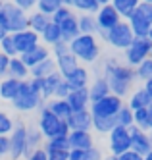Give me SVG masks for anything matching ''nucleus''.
<instances>
[{
    "mask_svg": "<svg viewBox=\"0 0 152 160\" xmlns=\"http://www.w3.org/2000/svg\"><path fill=\"white\" fill-rule=\"evenodd\" d=\"M143 89L148 93V97H150V100H152V79H148V81L143 83Z\"/></svg>",
    "mask_w": 152,
    "mask_h": 160,
    "instance_id": "obj_53",
    "label": "nucleus"
},
{
    "mask_svg": "<svg viewBox=\"0 0 152 160\" xmlns=\"http://www.w3.org/2000/svg\"><path fill=\"white\" fill-rule=\"evenodd\" d=\"M42 145H44V137L39 131V128L27 125V156L31 152H35V151H39V148H42Z\"/></svg>",
    "mask_w": 152,
    "mask_h": 160,
    "instance_id": "obj_31",
    "label": "nucleus"
},
{
    "mask_svg": "<svg viewBox=\"0 0 152 160\" xmlns=\"http://www.w3.org/2000/svg\"><path fill=\"white\" fill-rule=\"evenodd\" d=\"M89 95H91V104L96 102V100H100V98H104V97H108V95H112L108 81L102 75H98L92 83H89Z\"/></svg>",
    "mask_w": 152,
    "mask_h": 160,
    "instance_id": "obj_25",
    "label": "nucleus"
},
{
    "mask_svg": "<svg viewBox=\"0 0 152 160\" xmlns=\"http://www.w3.org/2000/svg\"><path fill=\"white\" fill-rule=\"evenodd\" d=\"M48 23H50V18L41 14V12H31L29 18H27V29H31L33 33H37V35H41Z\"/></svg>",
    "mask_w": 152,
    "mask_h": 160,
    "instance_id": "obj_32",
    "label": "nucleus"
},
{
    "mask_svg": "<svg viewBox=\"0 0 152 160\" xmlns=\"http://www.w3.org/2000/svg\"><path fill=\"white\" fill-rule=\"evenodd\" d=\"M104 41H106L112 48H118V50H127L129 48V44L133 42L135 35H133V31L129 27V23H127L125 19H121L115 27H112L110 31L104 33Z\"/></svg>",
    "mask_w": 152,
    "mask_h": 160,
    "instance_id": "obj_6",
    "label": "nucleus"
},
{
    "mask_svg": "<svg viewBox=\"0 0 152 160\" xmlns=\"http://www.w3.org/2000/svg\"><path fill=\"white\" fill-rule=\"evenodd\" d=\"M60 31H62V41L64 42H71L77 35H79V23H77V14L69 16L66 21L60 23Z\"/></svg>",
    "mask_w": 152,
    "mask_h": 160,
    "instance_id": "obj_27",
    "label": "nucleus"
},
{
    "mask_svg": "<svg viewBox=\"0 0 152 160\" xmlns=\"http://www.w3.org/2000/svg\"><path fill=\"white\" fill-rule=\"evenodd\" d=\"M39 37H41V41H42V44H44V47L52 48L54 44L62 42V31H60V25H56L54 21H50V23L44 27V31L41 33Z\"/></svg>",
    "mask_w": 152,
    "mask_h": 160,
    "instance_id": "obj_26",
    "label": "nucleus"
},
{
    "mask_svg": "<svg viewBox=\"0 0 152 160\" xmlns=\"http://www.w3.org/2000/svg\"><path fill=\"white\" fill-rule=\"evenodd\" d=\"M64 81L69 85V89H85V87H89V70L85 66H81L79 64V68L73 72V73H69Z\"/></svg>",
    "mask_w": 152,
    "mask_h": 160,
    "instance_id": "obj_23",
    "label": "nucleus"
},
{
    "mask_svg": "<svg viewBox=\"0 0 152 160\" xmlns=\"http://www.w3.org/2000/svg\"><path fill=\"white\" fill-rule=\"evenodd\" d=\"M69 160H87V151H77V148H69Z\"/></svg>",
    "mask_w": 152,
    "mask_h": 160,
    "instance_id": "obj_50",
    "label": "nucleus"
},
{
    "mask_svg": "<svg viewBox=\"0 0 152 160\" xmlns=\"http://www.w3.org/2000/svg\"><path fill=\"white\" fill-rule=\"evenodd\" d=\"M25 160H48L46 158V152L42 151V148H39V151H35V152H31Z\"/></svg>",
    "mask_w": 152,
    "mask_h": 160,
    "instance_id": "obj_52",
    "label": "nucleus"
},
{
    "mask_svg": "<svg viewBox=\"0 0 152 160\" xmlns=\"http://www.w3.org/2000/svg\"><path fill=\"white\" fill-rule=\"evenodd\" d=\"M17 8H21L23 12H29V10H33V8H37V2L39 0H12Z\"/></svg>",
    "mask_w": 152,
    "mask_h": 160,
    "instance_id": "obj_45",
    "label": "nucleus"
},
{
    "mask_svg": "<svg viewBox=\"0 0 152 160\" xmlns=\"http://www.w3.org/2000/svg\"><path fill=\"white\" fill-rule=\"evenodd\" d=\"M129 135H131V151H135L141 156H146L152 151V139L148 131H143L133 125V128H129Z\"/></svg>",
    "mask_w": 152,
    "mask_h": 160,
    "instance_id": "obj_14",
    "label": "nucleus"
},
{
    "mask_svg": "<svg viewBox=\"0 0 152 160\" xmlns=\"http://www.w3.org/2000/svg\"><path fill=\"white\" fill-rule=\"evenodd\" d=\"M19 58H21L23 64H25L29 70H31V68L39 66L41 62L52 58V54H50V48H48V47H44V44L41 42V44H37V47H35L33 50H29V52H25V54H21Z\"/></svg>",
    "mask_w": 152,
    "mask_h": 160,
    "instance_id": "obj_17",
    "label": "nucleus"
},
{
    "mask_svg": "<svg viewBox=\"0 0 152 160\" xmlns=\"http://www.w3.org/2000/svg\"><path fill=\"white\" fill-rule=\"evenodd\" d=\"M110 4L115 8V12L121 16V19H127V18H129L135 10L139 8L141 0H112Z\"/></svg>",
    "mask_w": 152,
    "mask_h": 160,
    "instance_id": "obj_33",
    "label": "nucleus"
},
{
    "mask_svg": "<svg viewBox=\"0 0 152 160\" xmlns=\"http://www.w3.org/2000/svg\"><path fill=\"white\" fill-rule=\"evenodd\" d=\"M14 125H16V122L12 120L10 114L0 110V135H10L12 129H14Z\"/></svg>",
    "mask_w": 152,
    "mask_h": 160,
    "instance_id": "obj_41",
    "label": "nucleus"
},
{
    "mask_svg": "<svg viewBox=\"0 0 152 160\" xmlns=\"http://www.w3.org/2000/svg\"><path fill=\"white\" fill-rule=\"evenodd\" d=\"M8 77H14V79H17V81H25V79H29V68L23 64V60L19 58V56L10 58Z\"/></svg>",
    "mask_w": 152,
    "mask_h": 160,
    "instance_id": "obj_28",
    "label": "nucleus"
},
{
    "mask_svg": "<svg viewBox=\"0 0 152 160\" xmlns=\"http://www.w3.org/2000/svg\"><path fill=\"white\" fill-rule=\"evenodd\" d=\"M150 50H152V41L148 37H135L133 42L129 44V48L123 50L125 64L131 66L133 70H135L141 62H145L146 58H150Z\"/></svg>",
    "mask_w": 152,
    "mask_h": 160,
    "instance_id": "obj_7",
    "label": "nucleus"
},
{
    "mask_svg": "<svg viewBox=\"0 0 152 160\" xmlns=\"http://www.w3.org/2000/svg\"><path fill=\"white\" fill-rule=\"evenodd\" d=\"M141 2H145V4H150V6H152V0H141Z\"/></svg>",
    "mask_w": 152,
    "mask_h": 160,
    "instance_id": "obj_59",
    "label": "nucleus"
},
{
    "mask_svg": "<svg viewBox=\"0 0 152 160\" xmlns=\"http://www.w3.org/2000/svg\"><path fill=\"white\" fill-rule=\"evenodd\" d=\"M110 2H112V0H98L100 6H106V4H110Z\"/></svg>",
    "mask_w": 152,
    "mask_h": 160,
    "instance_id": "obj_56",
    "label": "nucleus"
},
{
    "mask_svg": "<svg viewBox=\"0 0 152 160\" xmlns=\"http://www.w3.org/2000/svg\"><path fill=\"white\" fill-rule=\"evenodd\" d=\"M69 131H92V114L91 110H77L71 112V116L67 118Z\"/></svg>",
    "mask_w": 152,
    "mask_h": 160,
    "instance_id": "obj_16",
    "label": "nucleus"
},
{
    "mask_svg": "<svg viewBox=\"0 0 152 160\" xmlns=\"http://www.w3.org/2000/svg\"><path fill=\"white\" fill-rule=\"evenodd\" d=\"M108 148L110 154L120 156L127 151H131V135L127 128H121V125H115V128L108 133Z\"/></svg>",
    "mask_w": 152,
    "mask_h": 160,
    "instance_id": "obj_11",
    "label": "nucleus"
},
{
    "mask_svg": "<svg viewBox=\"0 0 152 160\" xmlns=\"http://www.w3.org/2000/svg\"><path fill=\"white\" fill-rule=\"evenodd\" d=\"M148 39L152 41V27H150V31H148Z\"/></svg>",
    "mask_w": 152,
    "mask_h": 160,
    "instance_id": "obj_60",
    "label": "nucleus"
},
{
    "mask_svg": "<svg viewBox=\"0 0 152 160\" xmlns=\"http://www.w3.org/2000/svg\"><path fill=\"white\" fill-rule=\"evenodd\" d=\"M67 143H69V148L89 151V148L95 147V137H92V131H69Z\"/></svg>",
    "mask_w": 152,
    "mask_h": 160,
    "instance_id": "obj_18",
    "label": "nucleus"
},
{
    "mask_svg": "<svg viewBox=\"0 0 152 160\" xmlns=\"http://www.w3.org/2000/svg\"><path fill=\"white\" fill-rule=\"evenodd\" d=\"M87 160H104V156H102V151L98 147H92V148H89L87 151Z\"/></svg>",
    "mask_w": 152,
    "mask_h": 160,
    "instance_id": "obj_49",
    "label": "nucleus"
},
{
    "mask_svg": "<svg viewBox=\"0 0 152 160\" xmlns=\"http://www.w3.org/2000/svg\"><path fill=\"white\" fill-rule=\"evenodd\" d=\"M71 10H73V12H81V14H91V16H95L98 10H100V4H98V0H73Z\"/></svg>",
    "mask_w": 152,
    "mask_h": 160,
    "instance_id": "obj_34",
    "label": "nucleus"
},
{
    "mask_svg": "<svg viewBox=\"0 0 152 160\" xmlns=\"http://www.w3.org/2000/svg\"><path fill=\"white\" fill-rule=\"evenodd\" d=\"M54 62H56V68H58V73H60L64 79L79 68V60L75 58L71 52H66L62 56H58V58H54Z\"/></svg>",
    "mask_w": 152,
    "mask_h": 160,
    "instance_id": "obj_20",
    "label": "nucleus"
},
{
    "mask_svg": "<svg viewBox=\"0 0 152 160\" xmlns=\"http://www.w3.org/2000/svg\"><path fill=\"white\" fill-rule=\"evenodd\" d=\"M102 77L110 85V93L125 98L131 95V89L137 81L135 70L131 66H127L125 62H118L115 58H108L102 64Z\"/></svg>",
    "mask_w": 152,
    "mask_h": 160,
    "instance_id": "obj_1",
    "label": "nucleus"
},
{
    "mask_svg": "<svg viewBox=\"0 0 152 160\" xmlns=\"http://www.w3.org/2000/svg\"><path fill=\"white\" fill-rule=\"evenodd\" d=\"M118 160H145V156L137 154L135 151H127V152L120 154V156H118Z\"/></svg>",
    "mask_w": 152,
    "mask_h": 160,
    "instance_id": "obj_51",
    "label": "nucleus"
},
{
    "mask_svg": "<svg viewBox=\"0 0 152 160\" xmlns=\"http://www.w3.org/2000/svg\"><path fill=\"white\" fill-rule=\"evenodd\" d=\"M37 128L42 133L44 141H50V139H54V137H67L69 135V125H67V122L56 118L46 106H42L41 112H39Z\"/></svg>",
    "mask_w": 152,
    "mask_h": 160,
    "instance_id": "obj_3",
    "label": "nucleus"
},
{
    "mask_svg": "<svg viewBox=\"0 0 152 160\" xmlns=\"http://www.w3.org/2000/svg\"><path fill=\"white\" fill-rule=\"evenodd\" d=\"M2 2H12V0H2Z\"/></svg>",
    "mask_w": 152,
    "mask_h": 160,
    "instance_id": "obj_62",
    "label": "nucleus"
},
{
    "mask_svg": "<svg viewBox=\"0 0 152 160\" xmlns=\"http://www.w3.org/2000/svg\"><path fill=\"white\" fill-rule=\"evenodd\" d=\"M8 66H10V58L0 52V79H4L8 75Z\"/></svg>",
    "mask_w": 152,
    "mask_h": 160,
    "instance_id": "obj_48",
    "label": "nucleus"
},
{
    "mask_svg": "<svg viewBox=\"0 0 152 160\" xmlns=\"http://www.w3.org/2000/svg\"><path fill=\"white\" fill-rule=\"evenodd\" d=\"M44 106L48 108L56 118H60V120H66L67 122V118L71 116V106L67 104V100H64V98H50V100H46L44 102Z\"/></svg>",
    "mask_w": 152,
    "mask_h": 160,
    "instance_id": "obj_24",
    "label": "nucleus"
},
{
    "mask_svg": "<svg viewBox=\"0 0 152 160\" xmlns=\"http://www.w3.org/2000/svg\"><path fill=\"white\" fill-rule=\"evenodd\" d=\"M62 81H64V77L58 73V72L52 73V75H48V77H44V79H31V77H29V85H31V89L37 91V93L42 97L44 102L50 100V98H54V93H56L58 85H60Z\"/></svg>",
    "mask_w": 152,
    "mask_h": 160,
    "instance_id": "obj_12",
    "label": "nucleus"
},
{
    "mask_svg": "<svg viewBox=\"0 0 152 160\" xmlns=\"http://www.w3.org/2000/svg\"><path fill=\"white\" fill-rule=\"evenodd\" d=\"M2 12L6 16V31L10 33V35L27 29V18H29V14L23 12L21 8H17L14 2H4L2 4Z\"/></svg>",
    "mask_w": 152,
    "mask_h": 160,
    "instance_id": "obj_8",
    "label": "nucleus"
},
{
    "mask_svg": "<svg viewBox=\"0 0 152 160\" xmlns=\"http://www.w3.org/2000/svg\"><path fill=\"white\" fill-rule=\"evenodd\" d=\"M6 35H8V33H6V31H4V29H2V27H0V42H2V39H4V37H6Z\"/></svg>",
    "mask_w": 152,
    "mask_h": 160,
    "instance_id": "obj_55",
    "label": "nucleus"
},
{
    "mask_svg": "<svg viewBox=\"0 0 152 160\" xmlns=\"http://www.w3.org/2000/svg\"><path fill=\"white\" fill-rule=\"evenodd\" d=\"M2 4H4V2H2V0H0V8H2Z\"/></svg>",
    "mask_w": 152,
    "mask_h": 160,
    "instance_id": "obj_61",
    "label": "nucleus"
},
{
    "mask_svg": "<svg viewBox=\"0 0 152 160\" xmlns=\"http://www.w3.org/2000/svg\"><path fill=\"white\" fill-rule=\"evenodd\" d=\"M14 42H16V50L17 54H25L29 50H33L37 44H41V37L37 33H33L31 29H25V31H19V33H14Z\"/></svg>",
    "mask_w": 152,
    "mask_h": 160,
    "instance_id": "obj_15",
    "label": "nucleus"
},
{
    "mask_svg": "<svg viewBox=\"0 0 152 160\" xmlns=\"http://www.w3.org/2000/svg\"><path fill=\"white\" fill-rule=\"evenodd\" d=\"M115 120H118V125H121V128H133V110L127 106V104H123L121 106V110L118 112V116H115Z\"/></svg>",
    "mask_w": 152,
    "mask_h": 160,
    "instance_id": "obj_38",
    "label": "nucleus"
},
{
    "mask_svg": "<svg viewBox=\"0 0 152 160\" xmlns=\"http://www.w3.org/2000/svg\"><path fill=\"white\" fill-rule=\"evenodd\" d=\"M56 72H58V68H56L54 58H48V60L41 62L39 66L31 68V70H29V77L31 79H44V77H48V75H52Z\"/></svg>",
    "mask_w": 152,
    "mask_h": 160,
    "instance_id": "obj_29",
    "label": "nucleus"
},
{
    "mask_svg": "<svg viewBox=\"0 0 152 160\" xmlns=\"http://www.w3.org/2000/svg\"><path fill=\"white\" fill-rule=\"evenodd\" d=\"M135 75H137V79L139 81H148V79H152V60L150 58H146L145 62H141L137 68H135Z\"/></svg>",
    "mask_w": 152,
    "mask_h": 160,
    "instance_id": "obj_37",
    "label": "nucleus"
},
{
    "mask_svg": "<svg viewBox=\"0 0 152 160\" xmlns=\"http://www.w3.org/2000/svg\"><path fill=\"white\" fill-rule=\"evenodd\" d=\"M73 14H75V12H73L71 8H67V6H62V8H60V10H58V12H56V14L50 18V21H54L56 25H60L62 21H66L69 16H73Z\"/></svg>",
    "mask_w": 152,
    "mask_h": 160,
    "instance_id": "obj_42",
    "label": "nucleus"
},
{
    "mask_svg": "<svg viewBox=\"0 0 152 160\" xmlns=\"http://www.w3.org/2000/svg\"><path fill=\"white\" fill-rule=\"evenodd\" d=\"M27 156V125L23 122H16L10 133V158L19 160Z\"/></svg>",
    "mask_w": 152,
    "mask_h": 160,
    "instance_id": "obj_10",
    "label": "nucleus"
},
{
    "mask_svg": "<svg viewBox=\"0 0 152 160\" xmlns=\"http://www.w3.org/2000/svg\"><path fill=\"white\" fill-rule=\"evenodd\" d=\"M12 106H14L17 112H33V110H41L44 106V100L37 91L31 89L29 79H25V81H21L17 97L12 100Z\"/></svg>",
    "mask_w": 152,
    "mask_h": 160,
    "instance_id": "obj_4",
    "label": "nucleus"
},
{
    "mask_svg": "<svg viewBox=\"0 0 152 160\" xmlns=\"http://www.w3.org/2000/svg\"><path fill=\"white\" fill-rule=\"evenodd\" d=\"M19 87H21V81H17V79L6 75L4 79H0V98L12 102V100L17 97Z\"/></svg>",
    "mask_w": 152,
    "mask_h": 160,
    "instance_id": "obj_22",
    "label": "nucleus"
},
{
    "mask_svg": "<svg viewBox=\"0 0 152 160\" xmlns=\"http://www.w3.org/2000/svg\"><path fill=\"white\" fill-rule=\"evenodd\" d=\"M104 160H118V156H114V154H108V156H104Z\"/></svg>",
    "mask_w": 152,
    "mask_h": 160,
    "instance_id": "obj_57",
    "label": "nucleus"
},
{
    "mask_svg": "<svg viewBox=\"0 0 152 160\" xmlns=\"http://www.w3.org/2000/svg\"><path fill=\"white\" fill-rule=\"evenodd\" d=\"M42 148L44 151H69L67 137H54L50 141H44Z\"/></svg>",
    "mask_w": 152,
    "mask_h": 160,
    "instance_id": "obj_39",
    "label": "nucleus"
},
{
    "mask_svg": "<svg viewBox=\"0 0 152 160\" xmlns=\"http://www.w3.org/2000/svg\"><path fill=\"white\" fill-rule=\"evenodd\" d=\"M148 133H150V139H152V131H148Z\"/></svg>",
    "mask_w": 152,
    "mask_h": 160,
    "instance_id": "obj_64",
    "label": "nucleus"
},
{
    "mask_svg": "<svg viewBox=\"0 0 152 160\" xmlns=\"http://www.w3.org/2000/svg\"><path fill=\"white\" fill-rule=\"evenodd\" d=\"M145 160H152V151H150V152H148V154L145 156Z\"/></svg>",
    "mask_w": 152,
    "mask_h": 160,
    "instance_id": "obj_58",
    "label": "nucleus"
},
{
    "mask_svg": "<svg viewBox=\"0 0 152 160\" xmlns=\"http://www.w3.org/2000/svg\"><path fill=\"white\" fill-rule=\"evenodd\" d=\"M150 60H152V50H150Z\"/></svg>",
    "mask_w": 152,
    "mask_h": 160,
    "instance_id": "obj_63",
    "label": "nucleus"
},
{
    "mask_svg": "<svg viewBox=\"0 0 152 160\" xmlns=\"http://www.w3.org/2000/svg\"><path fill=\"white\" fill-rule=\"evenodd\" d=\"M0 156H10V135H0Z\"/></svg>",
    "mask_w": 152,
    "mask_h": 160,
    "instance_id": "obj_47",
    "label": "nucleus"
},
{
    "mask_svg": "<svg viewBox=\"0 0 152 160\" xmlns=\"http://www.w3.org/2000/svg\"><path fill=\"white\" fill-rule=\"evenodd\" d=\"M71 93V89H69V85L66 83V81H62L60 85H58V89H56V93H54V98H67V95Z\"/></svg>",
    "mask_w": 152,
    "mask_h": 160,
    "instance_id": "obj_46",
    "label": "nucleus"
},
{
    "mask_svg": "<svg viewBox=\"0 0 152 160\" xmlns=\"http://www.w3.org/2000/svg\"><path fill=\"white\" fill-rule=\"evenodd\" d=\"M0 52H2V54H6L8 58H16V56H19V54H17V50H16L14 37H12L10 33H8V35L2 39V42H0Z\"/></svg>",
    "mask_w": 152,
    "mask_h": 160,
    "instance_id": "obj_40",
    "label": "nucleus"
},
{
    "mask_svg": "<svg viewBox=\"0 0 152 160\" xmlns=\"http://www.w3.org/2000/svg\"><path fill=\"white\" fill-rule=\"evenodd\" d=\"M69 52H71L79 62L95 64L100 56V44L96 35H77L69 42Z\"/></svg>",
    "mask_w": 152,
    "mask_h": 160,
    "instance_id": "obj_2",
    "label": "nucleus"
},
{
    "mask_svg": "<svg viewBox=\"0 0 152 160\" xmlns=\"http://www.w3.org/2000/svg\"><path fill=\"white\" fill-rule=\"evenodd\" d=\"M77 23H79V35H98V25H96L95 16L79 14L77 16Z\"/></svg>",
    "mask_w": 152,
    "mask_h": 160,
    "instance_id": "obj_30",
    "label": "nucleus"
},
{
    "mask_svg": "<svg viewBox=\"0 0 152 160\" xmlns=\"http://www.w3.org/2000/svg\"><path fill=\"white\" fill-rule=\"evenodd\" d=\"M148 125H150V131H152V104L148 106Z\"/></svg>",
    "mask_w": 152,
    "mask_h": 160,
    "instance_id": "obj_54",
    "label": "nucleus"
},
{
    "mask_svg": "<svg viewBox=\"0 0 152 160\" xmlns=\"http://www.w3.org/2000/svg\"><path fill=\"white\" fill-rule=\"evenodd\" d=\"M125 104L135 112V110L148 108V106L152 104V100H150V97H148L146 91H145L143 87H139V89H133V91H131V95L127 97V102H125Z\"/></svg>",
    "mask_w": 152,
    "mask_h": 160,
    "instance_id": "obj_21",
    "label": "nucleus"
},
{
    "mask_svg": "<svg viewBox=\"0 0 152 160\" xmlns=\"http://www.w3.org/2000/svg\"><path fill=\"white\" fill-rule=\"evenodd\" d=\"M44 152L48 160H69V151H44Z\"/></svg>",
    "mask_w": 152,
    "mask_h": 160,
    "instance_id": "obj_43",
    "label": "nucleus"
},
{
    "mask_svg": "<svg viewBox=\"0 0 152 160\" xmlns=\"http://www.w3.org/2000/svg\"><path fill=\"white\" fill-rule=\"evenodd\" d=\"M66 52H69V44L67 42H58V44H54V47L50 48V54L54 56V58H58V56H62V54H66Z\"/></svg>",
    "mask_w": 152,
    "mask_h": 160,
    "instance_id": "obj_44",
    "label": "nucleus"
},
{
    "mask_svg": "<svg viewBox=\"0 0 152 160\" xmlns=\"http://www.w3.org/2000/svg\"><path fill=\"white\" fill-rule=\"evenodd\" d=\"M123 104H125L123 98L115 97V95H108L96 102H92L89 106V110L92 114V118H115Z\"/></svg>",
    "mask_w": 152,
    "mask_h": 160,
    "instance_id": "obj_9",
    "label": "nucleus"
},
{
    "mask_svg": "<svg viewBox=\"0 0 152 160\" xmlns=\"http://www.w3.org/2000/svg\"><path fill=\"white\" fill-rule=\"evenodd\" d=\"M67 104L71 106L73 112L77 110H87L91 106V95H89V87L85 89H73L71 93L67 95Z\"/></svg>",
    "mask_w": 152,
    "mask_h": 160,
    "instance_id": "obj_19",
    "label": "nucleus"
},
{
    "mask_svg": "<svg viewBox=\"0 0 152 160\" xmlns=\"http://www.w3.org/2000/svg\"><path fill=\"white\" fill-rule=\"evenodd\" d=\"M125 21L129 23L135 37H148V31L152 27V6L141 2L139 8Z\"/></svg>",
    "mask_w": 152,
    "mask_h": 160,
    "instance_id": "obj_5",
    "label": "nucleus"
},
{
    "mask_svg": "<svg viewBox=\"0 0 152 160\" xmlns=\"http://www.w3.org/2000/svg\"><path fill=\"white\" fill-rule=\"evenodd\" d=\"M62 8V0H39L37 2V12L52 18L58 10Z\"/></svg>",
    "mask_w": 152,
    "mask_h": 160,
    "instance_id": "obj_36",
    "label": "nucleus"
},
{
    "mask_svg": "<svg viewBox=\"0 0 152 160\" xmlns=\"http://www.w3.org/2000/svg\"><path fill=\"white\" fill-rule=\"evenodd\" d=\"M95 19H96V25H98L96 37H104V33L110 31L112 27H115L121 21V16L115 12V8L112 4H106V6H100V10L95 14Z\"/></svg>",
    "mask_w": 152,
    "mask_h": 160,
    "instance_id": "obj_13",
    "label": "nucleus"
},
{
    "mask_svg": "<svg viewBox=\"0 0 152 160\" xmlns=\"http://www.w3.org/2000/svg\"><path fill=\"white\" fill-rule=\"evenodd\" d=\"M115 125H118L115 118H92V129L100 135H108Z\"/></svg>",
    "mask_w": 152,
    "mask_h": 160,
    "instance_id": "obj_35",
    "label": "nucleus"
}]
</instances>
